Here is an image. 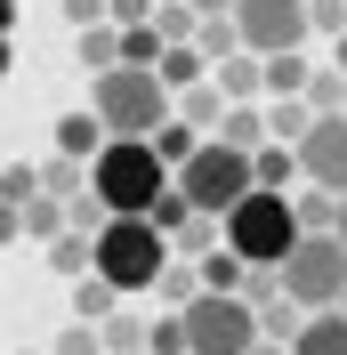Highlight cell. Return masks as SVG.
Masks as SVG:
<instances>
[{"mask_svg": "<svg viewBox=\"0 0 347 355\" xmlns=\"http://www.w3.org/2000/svg\"><path fill=\"white\" fill-rule=\"evenodd\" d=\"M170 234L146 218V210H113L105 226H97V275H105L121 299H137V291L162 283V266H170Z\"/></svg>", "mask_w": 347, "mask_h": 355, "instance_id": "obj_1", "label": "cell"}, {"mask_svg": "<svg viewBox=\"0 0 347 355\" xmlns=\"http://www.w3.org/2000/svg\"><path fill=\"white\" fill-rule=\"evenodd\" d=\"M89 186L105 210H153V202L170 194V162L153 137H105L97 162H89Z\"/></svg>", "mask_w": 347, "mask_h": 355, "instance_id": "obj_2", "label": "cell"}, {"mask_svg": "<svg viewBox=\"0 0 347 355\" xmlns=\"http://www.w3.org/2000/svg\"><path fill=\"white\" fill-rule=\"evenodd\" d=\"M89 81H97L89 105H97V121H105L113 137H153L162 121H170V97H178V89L162 81L153 65H130V57H121V65L89 73Z\"/></svg>", "mask_w": 347, "mask_h": 355, "instance_id": "obj_3", "label": "cell"}, {"mask_svg": "<svg viewBox=\"0 0 347 355\" xmlns=\"http://www.w3.org/2000/svg\"><path fill=\"white\" fill-rule=\"evenodd\" d=\"M299 234H307V226H299V202L282 194V186H251V194L226 210V250H235L242 266H282Z\"/></svg>", "mask_w": 347, "mask_h": 355, "instance_id": "obj_4", "label": "cell"}, {"mask_svg": "<svg viewBox=\"0 0 347 355\" xmlns=\"http://www.w3.org/2000/svg\"><path fill=\"white\" fill-rule=\"evenodd\" d=\"M251 186H259V162H251V146H235V137H202L194 154L178 162V194L194 202V210H210V218H226Z\"/></svg>", "mask_w": 347, "mask_h": 355, "instance_id": "obj_5", "label": "cell"}, {"mask_svg": "<svg viewBox=\"0 0 347 355\" xmlns=\"http://www.w3.org/2000/svg\"><path fill=\"white\" fill-rule=\"evenodd\" d=\"M282 291H291L299 307H339V299H347V234H339V226H307L299 243H291Z\"/></svg>", "mask_w": 347, "mask_h": 355, "instance_id": "obj_6", "label": "cell"}, {"mask_svg": "<svg viewBox=\"0 0 347 355\" xmlns=\"http://www.w3.org/2000/svg\"><path fill=\"white\" fill-rule=\"evenodd\" d=\"M186 347L194 355H251L259 347V307H251V299H242V291H194V299H186Z\"/></svg>", "mask_w": 347, "mask_h": 355, "instance_id": "obj_7", "label": "cell"}, {"mask_svg": "<svg viewBox=\"0 0 347 355\" xmlns=\"http://www.w3.org/2000/svg\"><path fill=\"white\" fill-rule=\"evenodd\" d=\"M235 24H242V49H307V0H235Z\"/></svg>", "mask_w": 347, "mask_h": 355, "instance_id": "obj_8", "label": "cell"}, {"mask_svg": "<svg viewBox=\"0 0 347 355\" xmlns=\"http://www.w3.org/2000/svg\"><path fill=\"white\" fill-rule=\"evenodd\" d=\"M299 170L315 178V186H331V194H347V105L307 121V137H299Z\"/></svg>", "mask_w": 347, "mask_h": 355, "instance_id": "obj_9", "label": "cell"}, {"mask_svg": "<svg viewBox=\"0 0 347 355\" xmlns=\"http://www.w3.org/2000/svg\"><path fill=\"white\" fill-rule=\"evenodd\" d=\"M291 355H347V307H307Z\"/></svg>", "mask_w": 347, "mask_h": 355, "instance_id": "obj_10", "label": "cell"}, {"mask_svg": "<svg viewBox=\"0 0 347 355\" xmlns=\"http://www.w3.org/2000/svg\"><path fill=\"white\" fill-rule=\"evenodd\" d=\"M105 121H97V105L89 113H65V121H57V154H73V162H97V146H105Z\"/></svg>", "mask_w": 347, "mask_h": 355, "instance_id": "obj_11", "label": "cell"}, {"mask_svg": "<svg viewBox=\"0 0 347 355\" xmlns=\"http://www.w3.org/2000/svg\"><path fill=\"white\" fill-rule=\"evenodd\" d=\"M218 89H226V97H259V89H266V57H259V49H235V57H218Z\"/></svg>", "mask_w": 347, "mask_h": 355, "instance_id": "obj_12", "label": "cell"}, {"mask_svg": "<svg viewBox=\"0 0 347 355\" xmlns=\"http://www.w3.org/2000/svg\"><path fill=\"white\" fill-rule=\"evenodd\" d=\"M113 307H121V291H113L97 266H89V275H73V315H81V323H113Z\"/></svg>", "mask_w": 347, "mask_h": 355, "instance_id": "obj_13", "label": "cell"}, {"mask_svg": "<svg viewBox=\"0 0 347 355\" xmlns=\"http://www.w3.org/2000/svg\"><path fill=\"white\" fill-rule=\"evenodd\" d=\"M153 73H162L170 89H194L202 73H210V57H202L194 41H162V57H153Z\"/></svg>", "mask_w": 347, "mask_h": 355, "instance_id": "obj_14", "label": "cell"}, {"mask_svg": "<svg viewBox=\"0 0 347 355\" xmlns=\"http://www.w3.org/2000/svg\"><path fill=\"white\" fill-rule=\"evenodd\" d=\"M218 137H235V146H251V154H259V146H266V113L251 105V97H226V113H218Z\"/></svg>", "mask_w": 347, "mask_h": 355, "instance_id": "obj_15", "label": "cell"}, {"mask_svg": "<svg viewBox=\"0 0 347 355\" xmlns=\"http://www.w3.org/2000/svg\"><path fill=\"white\" fill-rule=\"evenodd\" d=\"M307 121H315L307 89H299V97H275V105H266V137H275V146H299V137H307Z\"/></svg>", "mask_w": 347, "mask_h": 355, "instance_id": "obj_16", "label": "cell"}, {"mask_svg": "<svg viewBox=\"0 0 347 355\" xmlns=\"http://www.w3.org/2000/svg\"><path fill=\"white\" fill-rule=\"evenodd\" d=\"M307 49H266V89H275V97H299L307 89Z\"/></svg>", "mask_w": 347, "mask_h": 355, "instance_id": "obj_17", "label": "cell"}, {"mask_svg": "<svg viewBox=\"0 0 347 355\" xmlns=\"http://www.w3.org/2000/svg\"><path fill=\"white\" fill-rule=\"evenodd\" d=\"M49 259H57V275H89V266H97V234H89V226H65V234L49 243Z\"/></svg>", "mask_w": 347, "mask_h": 355, "instance_id": "obj_18", "label": "cell"}, {"mask_svg": "<svg viewBox=\"0 0 347 355\" xmlns=\"http://www.w3.org/2000/svg\"><path fill=\"white\" fill-rule=\"evenodd\" d=\"M24 234H33V243H57V234H65V194L41 186V194L24 202Z\"/></svg>", "mask_w": 347, "mask_h": 355, "instance_id": "obj_19", "label": "cell"}, {"mask_svg": "<svg viewBox=\"0 0 347 355\" xmlns=\"http://www.w3.org/2000/svg\"><path fill=\"white\" fill-rule=\"evenodd\" d=\"M81 65L89 73H105V65H121V24H81Z\"/></svg>", "mask_w": 347, "mask_h": 355, "instance_id": "obj_20", "label": "cell"}, {"mask_svg": "<svg viewBox=\"0 0 347 355\" xmlns=\"http://www.w3.org/2000/svg\"><path fill=\"white\" fill-rule=\"evenodd\" d=\"M299 323H307V307L291 299V291H275V299H259V331H266V339H299Z\"/></svg>", "mask_w": 347, "mask_h": 355, "instance_id": "obj_21", "label": "cell"}, {"mask_svg": "<svg viewBox=\"0 0 347 355\" xmlns=\"http://www.w3.org/2000/svg\"><path fill=\"white\" fill-rule=\"evenodd\" d=\"M194 49L210 57V65H218V57H235V49H242V24H235V17H202V24H194Z\"/></svg>", "mask_w": 347, "mask_h": 355, "instance_id": "obj_22", "label": "cell"}, {"mask_svg": "<svg viewBox=\"0 0 347 355\" xmlns=\"http://www.w3.org/2000/svg\"><path fill=\"white\" fill-rule=\"evenodd\" d=\"M178 113H186V121H194V130H218V113H226V89H178Z\"/></svg>", "mask_w": 347, "mask_h": 355, "instance_id": "obj_23", "label": "cell"}, {"mask_svg": "<svg viewBox=\"0 0 347 355\" xmlns=\"http://www.w3.org/2000/svg\"><path fill=\"white\" fill-rule=\"evenodd\" d=\"M202 291H242V259H235V250H226V243H218V250H202Z\"/></svg>", "mask_w": 347, "mask_h": 355, "instance_id": "obj_24", "label": "cell"}, {"mask_svg": "<svg viewBox=\"0 0 347 355\" xmlns=\"http://www.w3.org/2000/svg\"><path fill=\"white\" fill-rule=\"evenodd\" d=\"M153 146H162V162H186V154L202 146V130L186 121V113H178V121H162V130H153Z\"/></svg>", "mask_w": 347, "mask_h": 355, "instance_id": "obj_25", "label": "cell"}, {"mask_svg": "<svg viewBox=\"0 0 347 355\" xmlns=\"http://www.w3.org/2000/svg\"><path fill=\"white\" fill-rule=\"evenodd\" d=\"M121 57H130V65H153V57H162V24H121Z\"/></svg>", "mask_w": 347, "mask_h": 355, "instance_id": "obj_26", "label": "cell"}, {"mask_svg": "<svg viewBox=\"0 0 347 355\" xmlns=\"http://www.w3.org/2000/svg\"><path fill=\"white\" fill-rule=\"evenodd\" d=\"M153 291H162V299H170V307H186V299H194V291H202V266H186V259H170V266H162V283H153Z\"/></svg>", "mask_w": 347, "mask_h": 355, "instance_id": "obj_27", "label": "cell"}, {"mask_svg": "<svg viewBox=\"0 0 347 355\" xmlns=\"http://www.w3.org/2000/svg\"><path fill=\"white\" fill-rule=\"evenodd\" d=\"M299 226H339V194L307 178V194H299Z\"/></svg>", "mask_w": 347, "mask_h": 355, "instance_id": "obj_28", "label": "cell"}, {"mask_svg": "<svg viewBox=\"0 0 347 355\" xmlns=\"http://www.w3.org/2000/svg\"><path fill=\"white\" fill-rule=\"evenodd\" d=\"M307 105H315V113H339L347 105V73H307Z\"/></svg>", "mask_w": 347, "mask_h": 355, "instance_id": "obj_29", "label": "cell"}, {"mask_svg": "<svg viewBox=\"0 0 347 355\" xmlns=\"http://www.w3.org/2000/svg\"><path fill=\"white\" fill-rule=\"evenodd\" d=\"M146 218H153V226H162V234H178V226H186V218H194V202H186V194H178V178H170V194H162V202H153V210H146Z\"/></svg>", "mask_w": 347, "mask_h": 355, "instance_id": "obj_30", "label": "cell"}, {"mask_svg": "<svg viewBox=\"0 0 347 355\" xmlns=\"http://www.w3.org/2000/svg\"><path fill=\"white\" fill-rule=\"evenodd\" d=\"M146 347H153V355H186V315H162V323H146Z\"/></svg>", "mask_w": 347, "mask_h": 355, "instance_id": "obj_31", "label": "cell"}, {"mask_svg": "<svg viewBox=\"0 0 347 355\" xmlns=\"http://www.w3.org/2000/svg\"><path fill=\"white\" fill-rule=\"evenodd\" d=\"M0 194H8V202H33V194H41V170L8 162V170H0Z\"/></svg>", "mask_w": 347, "mask_h": 355, "instance_id": "obj_32", "label": "cell"}, {"mask_svg": "<svg viewBox=\"0 0 347 355\" xmlns=\"http://www.w3.org/2000/svg\"><path fill=\"white\" fill-rule=\"evenodd\" d=\"M307 24L315 33H347V0H307Z\"/></svg>", "mask_w": 347, "mask_h": 355, "instance_id": "obj_33", "label": "cell"}, {"mask_svg": "<svg viewBox=\"0 0 347 355\" xmlns=\"http://www.w3.org/2000/svg\"><path fill=\"white\" fill-rule=\"evenodd\" d=\"M97 331H105V323H73V331L57 339V355H97Z\"/></svg>", "mask_w": 347, "mask_h": 355, "instance_id": "obj_34", "label": "cell"}, {"mask_svg": "<svg viewBox=\"0 0 347 355\" xmlns=\"http://www.w3.org/2000/svg\"><path fill=\"white\" fill-rule=\"evenodd\" d=\"M137 339H146V323H105V355H130Z\"/></svg>", "mask_w": 347, "mask_h": 355, "instance_id": "obj_35", "label": "cell"}, {"mask_svg": "<svg viewBox=\"0 0 347 355\" xmlns=\"http://www.w3.org/2000/svg\"><path fill=\"white\" fill-rule=\"evenodd\" d=\"M105 17H113V24H146L153 0H105Z\"/></svg>", "mask_w": 347, "mask_h": 355, "instance_id": "obj_36", "label": "cell"}, {"mask_svg": "<svg viewBox=\"0 0 347 355\" xmlns=\"http://www.w3.org/2000/svg\"><path fill=\"white\" fill-rule=\"evenodd\" d=\"M17 234H24V202L0 194V243H17Z\"/></svg>", "mask_w": 347, "mask_h": 355, "instance_id": "obj_37", "label": "cell"}, {"mask_svg": "<svg viewBox=\"0 0 347 355\" xmlns=\"http://www.w3.org/2000/svg\"><path fill=\"white\" fill-rule=\"evenodd\" d=\"M65 17L73 24H105V0H65Z\"/></svg>", "mask_w": 347, "mask_h": 355, "instance_id": "obj_38", "label": "cell"}, {"mask_svg": "<svg viewBox=\"0 0 347 355\" xmlns=\"http://www.w3.org/2000/svg\"><path fill=\"white\" fill-rule=\"evenodd\" d=\"M251 355H291V339H259V347H251Z\"/></svg>", "mask_w": 347, "mask_h": 355, "instance_id": "obj_39", "label": "cell"}, {"mask_svg": "<svg viewBox=\"0 0 347 355\" xmlns=\"http://www.w3.org/2000/svg\"><path fill=\"white\" fill-rule=\"evenodd\" d=\"M0 33H17V0H0Z\"/></svg>", "mask_w": 347, "mask_h": 355, "instance_id": "obj_40", "label": "cell"}, {"mask_svg": "<svg viewBox=\"0 0 347 355\" xmlns=\"http://www.w3.org/2000/svg\"><path fill=\"white\" fill-rule=\"evenodd\" d=\"M0 73H8V33H0Z\"/></svg>", "mask_w": 347, "mask_h": 355, "instance_id": "obj_41", "label": "cell"}, {"mask_svg": "<svg viewBox=\"0 0 347 355\" xmlns=\"http://www.w3.org/2000/svg\"><path fill=\"white\" fill-rule=\"evenodd\" d=\"M339 73H347V33H339Z\"/></svg>", "mask_w": 347, "mask_h": 355, "instance_id": "obj_42", "label": "cell"}, {"mask_svg": "<svg viewBox=\"0 0 347 355\" xmlns=\"http://www.w3.org/2000/svg\"><path fill=\"white\" fill-rule=\"evenodd\" d=\"M339 234H347V194H339Z\"/></svg>", "mask_w": 347, "mask_h": 355, "instance_id": "obj_43", "label": "cell"}, {"mask_svg": "<svg viewBox=\"0 0 347 355\" xmlns=\"http://www.w3.org/2000/svg\"><path fill=\"white\" fill-rule=\"evenodd\" d=\"M24 355H41V347H24Z\"/></svg>", "mask_w": 347, "mask_h": 355, "instance_id": "obj_44", "label": "cell"}, {"mask_svg": "<svg viewBox=\"0 0 347 355\" xmlns=\"http://www.w3.org/2000/svg\"><path fill=\"white\" fill-rule=\"evenodd\" d=\"M339 307H347V299H339Z\"/></svg>", "mask_w": 347, "mask_h": 355, "instance_id": "obj_45", "label": "cell"}, {"mask_svg": "<svg viewBox=\"0 0 347 355\" xmlns=\"http://www.w3.org/2000/svg\"><path fill=\"white\" fill-rule=\"evenodd\" d=\"M186 355H194V347H186Z\"/></svg>", "mask_w": 347, "mask_h": 355, "instance_id": "obj_46", "label": "cell"}]
</instances>
